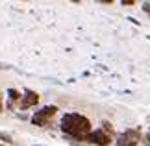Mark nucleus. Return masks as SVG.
<instances>
[{
    "label": "nucleus",
    "instance_id": "7ed1b4c3",
    "mask_svg": "<svg viewBox=\"0 0 150 146\" xmlns=\"http://www.w3.org/2000/svg\"><path fill=\"white\" fill-rule=\"evenodd\" d=\"M56 111H57V107H56V106H47V107L39 109L37 113L32 116V122H33L35 126H45V124H47V120H48L50 116L56 113Z\"/></svg>",
    "mask_w": 150,
    "mask_h": 146
},
{
    "label": "nucleus",
    "instance_id": "f03ea898",
    "mask_svg": "<svg viewBox=\"0 0 150 146\" xmlns=\"http://www.w3.org/2000/svg\"><path fill=\"white\" fill-rule=\"evenodd\" d=\"M139 142V130H126L117 137V146H135Z\"/></svg>",
    "mask_w": 150,
    "mask_h": 146
},
{
    "label": "nucleus",
    "instance_id": "423d86ee",
    "mask_svg": "<svg viewBox=\"0 0 150 146\" xmlns=\"http://www.w3.org/2000/svg\"><path fill=\"white\" fill-rule=\"evenodd\" d=\"M8 95H9L11 100H17V98H19V92H17L15 89H9V91H8Z\"/></svg>",
    "mask_w": 150,
    "mask_h": 146
},
{
    "label": "nucleus",
    "instance_id": "39448f33",
    "mask_svg": "<svg viewBox=\"0 0 150 146\" xmlns=\"http://www.w3.org/2000/svg\"><path fill=\"white\" fill-rule=\"evenodd\" d=\"M37 100H39V96L33 91H26L24 92V98H22V102H21V109H28L30 106H35Z\"/></svg>",
    "mask_w": 150,
    "mask_h": 146
},
{
    "label": "nucleus",
    "instance_id": "20e7f679",
    "mask_svg": "<svg viewBox=\"0 0 150 146\" xmlns=\"http://www.w3.org/2000/svg\"><path fill=\"white\" fill-rule=\"evenodd\" d=\"M87 141L93 142V144H98V146H106V144H109V135H108V133H104L102 130H96V131H91L89 133Z\"/></svg>",
    "mask_w": 150,
    "mask_h": 146
},
{
    "label": "nucleus",
    "instance_id": "f257e3e1",
    "mask_svg": "<svg viewBox=\"0 0 150 146\" xmlns=\"http://www.w3.org/2000/svg\"><path fill=\"white\" fill-rule=\"evenodd\" d=\"M61 130L65 131L67 135L83 139V137H89V133H91V122L85 118L83 115L69 113L61 118Z\"/></svg>",
    "mask_w": 150,
    "mask_h": 146
},
{
    "label": "nucleus",
    "instance_id": "0eeeda50",
    "mask_svg": "<svg viewBox=\"0 0 150 146\" xmlns=\"http://www.w3.org/2000/svg\"><path fill=\"white\" fill-rule=\"evenodd\" d=\"M145 141H146V144H150V131L146 133V139H145Z\"/></svg>",
    "mask_w": 150,
    "mask_h": 146
}]
</instances>
